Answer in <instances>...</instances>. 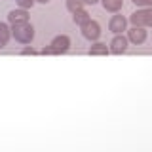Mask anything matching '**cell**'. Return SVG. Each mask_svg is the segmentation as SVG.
Returning a JSON list of instances; mask_svg holds the SVG:
<instances>
[{"label":"cell","mask_w":152,"mask_h":152,"mask_svg":"<svg viewBox=\"0 0 152 152\" xmlns=\"http://www.w3.org/2000/svg\"><path fill=\"white\" fill-rule=\"evenodd\" d=\"M12 32L15 36V40L21 42V44H28L34 38V28H32V25H28V23H15Z\"/></svg>","instance_id":"6da1fadb"},{"label":"cell","mask_w":152,"mask_h":152,"mask_svg":"<svg viewBox=\"0 0 152 152\" xmlns=\"http://www.w3.org/2000/svg\"><path fill=\"white\" fill-rule=\"evenodd\" d=\"M131 23L137 27H152V8L137 10L135 13H131Z\"/></svg>","instance_id":"7a4b0ae2"},{"label":"cell","mask_w":152,"mask_h":152,"mask_svg":"<svg viewBox=\"0 0 152 152\" xmlns=\"http://www.w3.org/2000/svg\"><path fill=\"white\" fill-rule=\"evenodd\" d=\"M82 34H84V38H88V40H97L99 34H101V27H99L97 21H91V19H89L88 23L82 25Z\"/></svg>","instance_id":"3957f363"},{"label":"cell","mask_w":152,"mask_h":152,"mask_svg":"<svg viewBox=\"0 0 152 152\" xmlns=\"http://www.w3.org/2000/svg\"><path fill=\"white\" fill-rule=\"evenodd\" d=\"M50 46H51V50H53V53H65V51L70 48V38L65 36V34L55 36Z\"/></svg>","instance_id":"277c9868"},{"label":"cell","mask_w":152,"mask_h":152,"mask_svg":"<svg viewBox=\"0 0 152 152\" xmlns=\"http://www.w3.org/2000/svg\"><path fill=\"white\" fill-rule=\"evenodd\" d=\"M126 50H127V38L122 36V34H116L112 38V42H110L108 51H112V53H124Z\"/></svg>","instance_id":"5b68a950"},{"label":"cell","mask_w":152,"mask_h":152,"mask_svg":"<svg viewBox=\"0 0 152 152\" xmlns=\"http://www.w3.org/2000/svg\"><path fill=\"white\" fill-rule=\"evenodd\" d=\"M127 40H131L133 44H142L146 40V31L142 27L133 25V28H129V32H127Z\"/></svg>","instance_id":"8992f818"},{"label":"cell","mask_w":152,"mask_h":152,"mask_svg":"<svg viewBox=\"0 0 152 152\" xmlns=\"http://www.w3.org/2000/svg\"><path fill=\"white\" fill-rule=\"evenodd\" d=\"M126 17L124 15H112L110 23H108V28L114 32V34H120L122 31H126Z\"/></svg>","instance_id":"52a82bcc"},{"label":"cell","mask_w":152,"mask_h":152,"mask_svg":"<svg viewBox=\"0 0 152 152\" xmlns=\"http://www.w3.org/2000/svg\"><path fill=\"white\" fill-rule=\"evenodd\" d=\"M8 19H10L12 25H15V23H28V13H27V10H23V8L21 10H12Z\"/></svg>","instance_id":"ba28073f"},{"label":"cell","mask_w":152,"mask_h":152,"mask_svg":"<svg viewBox=\"0 0 152 152\" xmlns=\"http://www.w3.org/2000/svg\"><path fill=\"white\" fill-rule=\"evenodd\" d=\"M88 21H89V13L86 12V10H78V12H74V23H76V25L82 27L84 23H88Z\"/></svg>","instance_id":"9c48e42d"},{"label":"cell","mask_w":152,"mask_h":152,"mask_svg":"<svg viewBox=\"0 0 152 152\" xmlns=\"http://www.w3.org/2000/svg\"><path fill=\"white\" fill-rule=\"evenodd\" d=\"M89 53H91V55H107L108 53V48H107V44H103V42H97V44L91 46Z\"/></svg>","instance_id":"30bf717a"},{"label":"cell","mask_w":152,"mask_h":152,"mask_svg":"<svg viewBox=\"0 0 152 152\" xmlns=\"http://www.w3.org/2000/svg\"><path fill=\"white\" fill-rule=\"evenodd\" d=\"M122 4H124V0H103V6L108 12H118L122 8Z\"/></svg>","instance_id":"8fae6325"},{"label":"cell","mask_w":152,"mask_h":152,"mask_svg":"<svg viewBox=\"0 0 152 152\" xmlns=\"http://www.w3.org/2000/svg\"><path fill=\"white\" fill-rule=\"evenodd\" d=\"M8 38H10V28L6 23H0V48H4L8 44Z\"/></svg>","instance_id":"7c38bea8"},{"label":"cell","mask_w":152,"mask_h":152,"mask_svg":"<svg viewBox=\"0 0 152 152\" xmlns=\"http://www.w3.org/2000/svg\"><path fill=\"white\" fill-rule=\"evenodd\" d=\"M82 6H84L82 0H66V8H69L72 13L78 12V10H82Z\"/></svg>","instance_id":"4fadbf2b"},{"label":"cell","mask_w":152,"mask_h":152,"mask_svg":"<svg viewBox=\"0 0 152 152\" xmlns=\"http://www.w3.org/2000/svg\"><path fill=\"white\" fill-rule=\"evenodd\" d=\"M15 2L19 4V8H23V10H27V8H31L32 4L36 2V0H15Z\"/></svg>","instance_id":"5bb4252c"},{"label":"cell","mask_w":152,"mask_h":152,"mask_svg":"<svg viewBox=\"0 0 152 152\" xmlns=\"http://www.w3.org/2000/svg\"><path fill=\"white\" fill-rule=\"evenodd\" d=\"M133 4H137V6H152V0H133Z\"/></svg>","instance_id":"9a60e30c"},{"label":"cell","mask_w":152,"mask_h":152,"mask_svg":"<svg viewBox=\"0 0 152 152\" xmlns=\"http://www.w3.org/2000/svg\"><path fill=\"white\" fill-rule=\"evenodd\" d=\"M28 53L32 55V53H36V51L32 50V48H25V50H23V55H28Z\"/></svg>","instance_id":"2e32d148"},{"label":"cell","mask_w":152,"mask_h":152,"mask_svg":"<svg viewBox=\"0 0 152 152\" xmlns=\"http://www.w3.org/2000/svg\"><path fill=\"white\" fill-rule=\"evenodd\" d=\"M42 53H44V55H51V53H53L51 46H50V48H44V50H42Z\"/></svg>","instance_id":"e0dca14e"},{"label":"cell","mask_w":152,"mask_h":152,"mask_svg":"<svg viewBox=\"0 0 152 152\" xmlns=\"http://www.w3.org/2000/svg\"><path fill=\"white\" fill-rule=\"evenodd\" d=\"M82 2H86V4H91V6H93V4H97L99 0H82Z\"/></svg>","instance_id":"ac0fdd59"},{"label":"cell","mask_w":152,"mask_h":152,"mask_svg":"<svg viewBox=\"0 0 152 152\" xmlns=\"http://www.w3.org/2000/svg\"><path fill=\"white\" fill-rule=\"evenodd\" d=\"M38 2H42V4H48V2H50V0H38Z\"/></svg>","instance_id":"d6986e66"}]
</instances>
